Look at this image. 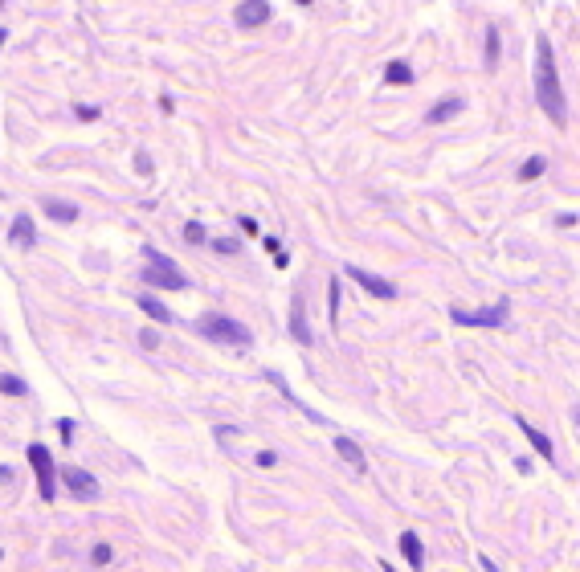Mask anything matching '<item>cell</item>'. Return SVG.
I'll list each match as a JSON object with an SVG mask.
<instances>
[{"mask_svg": "<svg viewBox=\"0 0 580 572\" xmlns=\"http://www.w3.org/2000/svg\"><path fill=\"white\" fill-rule=\"evenodd\" d=\"M535 102H539V111L556 123V127L568 123V98H564V86H560L556 49L548 41V33L535 37Z\"/></svg>", "mask_w": 580, "mask_h": 572, "instance_id": "1", "label": "cell"}, {"mask_svg": "<svg viewBox=\"0 0 580 572\" xmlns=\"http://www.w3.org/2000/svg\"><path fill=\"white\" fill-rule=\"evenodd\" d=\"M196 332L205 335V339H213V343H225V348H249L254 343V332L245 327L242 319H229V315H200L196 319Z\"/></svg>", "mask_w": 580, "mask_h": 572, "instance_id": "2", "label": "cell"}, {"mask_svg": "<svg viewBox=\"0 0 580 572\" xmlns=\"http://www.w3.org/2000/svg\"><path fill=\"white\" fill-rule=\"evenodd\" d=\"M144 282L156 286V290H188V274H184V270H180L176 262H172V258L156 254V250H147Z\"/></svg>", "mask_w": 580, "mask_h": 572, "instance_id": "3", "label": "cell"}, {"mask_svg": "<svg viewBox=\"0 0 580 572\" xmlns=\"http://www.w3.org/2000/svg\"><path fill=\"white\" fill-rule=\"evenodd\" d=\"M450 319L458 323V327H507L511 319V299L503 294L495 307L486 311H462V307H450Z\"/></svg>", "mask_w": 580, "mask_h": 572, "instance_id": "4", "label": "cell"}, {"mask_svg": "<svg viewBox=\"0 0 580 572\" xmlns=\"http://www.w3.org/2000/svg\"><path fill=\"white\" fill-rule=\"evenodd\" d=\"M25 454H29V466H33V475H37V491H41V499L53 503V495H57V466H53V454H49L41 442H33Z\"/></svg>", "mask_w": 580, "mask_h": 572, "instance_id": "5", "label": "cell"}, {"mask_svg": "<svg viewBox=\"0 0 580 572\" xmlns=\"http://www.w3.org/2000/svg\"><path fill=\"white\" fill-rule=\"evenodd\" d=\"M274 17V8H270V0H242L237 8H233V25L245 29V33H254V29H262V25Z\"/></svg>", "mask_w": 580, "mask_h": 572, "instance_id": "6", "label": "cell"}, {"mask_svg": "<svg viewBox=\"0 0 580 572\" xmlns=\"http://www.w3.org/2000/svg\"><path fill=\"white\" fill-rule=\"evenodd\" d=\"M62 482H66V491H70L74 499H82V503L98 499V478L90 470H82V466H66L62 470Z\"/></svg>", "mask_w": 580, "mask_h": 572, "instance_id": "7", "label": "cell"}, {"mask_svg": "<svg viewBox=\"0 0 580 572\" xmlns=\"http://www.w3.org/2000/svg\"><path fill=\"white\" fill-rule=\"evenodd\" d=\"M290 335H294L303 348L315 343V332H311V323H307V299H303L298 290L290 294Z\"/></svg>", "mask_w": 580, "mask_h": 572, "instance_id": "8", "label": "cell"}, {"mask_svg": "<svg viewBox=\"0 0 580 572\" xmlns=\"http://www.w3.org/2000/svg\"><path fill=\"white\" fill-rule=\"evenodd\" d=\"M352 282H360L368 294H376V299H396V286L388 282V278H380V274H368V270H360V266H347L343 270Z\"/></svg>", "mask_w": 580, "mask_h": 572, "instance_id": "9", "label": "cell"}, {"mask_svg": "<svg viewBox=\"0 0 580 572\" xmlns=\"http://www.w3.org/2000/svg\"><path fill=\"white\" fill-rule=\"evenodd\" d=\"M515 425H519V433H523V437H527V442L535 446V454H539V458H548V462H552L556 446H552V437H548L544 429H535L532 421H523V417H515Z\"/></svg>", "mask_w": 580, "mask_h": 572, "instance_id": "10", "label": "cell"}, {"mask_svg": "<svg viewBox=\"0 0 580 572\" xmlns=\"http://www.w3.org/2000/svg\"><path fill=\"white\" fill-rule=\"evenodd\" d=\"M396 544H401V556H405V564H409V568H425V548H421V540H417V531H401V540H396Z\"/></svg>", "mask_w": 580, "mask_h": 572, "instance_id": "11", "label": "cell"}, {"mask_svg": "<svg viewBox=\"0 0 580 572\" xmlns=\"http://www.w3.org/2000/svg\"><path fill=\"white\" fill-rule=\"evenodd\" d=\"M8 238L17 241L21 250H33V245H37V229H33V217H29V213H17V217H13V229H8Z\"/></svg>", "mask_w": 580, "mask_h": 572, "instance_id": "12", "label": "cell"}, {"mask_svg": "<svg viewBox=\"0 0 580 572\" xmlns=\"http://www.w3.org/2000/svg\"><path fill=\"white\" fill-rule=\"evenodd\" d=\"M336 454H339V458H343V462H347V466H352V470H364V466H368V458H364V450H360V446H356V442H352V437H343V433H339V437H336Z\"/></svg>", "mask_w": 580, "mask_h": 572, "instance_id": "13", "label": "cell"}, {"mask_svg": "<svg viewBox=\"0 0 580 572\" xmlns=\"http://www.w3.org/2000/svg\"><path fill=\"white\" fill-rule=\"evenodd\" d=\"M462 107H466V102H462L458 95H446V98H441V102H434V107H429V115H425V123H446V119H454V115H458Z\"/></svg>", "mask_w": 580, "mask_h": 572, "instance_id": "14", "label": "cell"}, {"mask_svg": "<svg viewBox=\"0 0 580 572\" xmlns=\"http://www.w3.org/2000/svg\"><path fill=\"white\" fill-rule=\"evenodd\" d=\"M135 303H139V311H144L147 319H156V323H172V311L156 299V294H135Z\"/></svg>", "mask_w": 580, "mask_h": 572, "instance_id": "15", "label": "cell"}, {"mask_svg": "<svg viewBox=\"0 0 580 572\" xmlns=\"http://www.w3.org/2000/svg\"><path fill=\"white\" fill-rule=\"evenodd\" d=\"M46 217L57 221V225H74V221H78V209L66 205V200H46Z\"/></svg>", "mask_w": 580, "mask_h": 572, "instance_id": "16", "label": "cell"}, {"mask_svg": "<svg viewBox=\"0 0 580 572\" xmlns=\"http://www.w3.org/2000/svg\"><path fill=\"white\" fill-rule=\"evenodd\" d=\"M385 82H388V86H409V82H413V66H409V62H388V66H385Z\"/></svg>", "mask_w": 580, "mask_h": 572, "instance_id": "17", "label": "cell"}, {"mask_svg": "<svg viewBox=\"0 0 580 572\" xmlns=\"http://www.w3.org/2000/svg\"><path fill=\"white\" fill-rule=\"evenodd\" d=\"M499 53H503V41H499V29H486V70H499Z\"/></svg>", "mask_w": 580, "mask_h": 572, "instance_id": "18", "label": "cell"}, {"mask_svg": "<svg viewBox=\"0 0 580 572\" xmlns=\"http://www.w3.org/2000/svg\"><path fill=\"white\" fill-rule=\"evenodd\" d=\"M0 393H4V397H29V384H25L21 376H8V372H4V376H0Z\"/></svg>", "mask_w": 580, "mask_h": 572, "instance_id": "19", "label": "cell"}, {"mask_svg": "<svg viewBox=\"0 0 580 572\" xmlns=\"http://www.w3.org/2000/svg\"><path fill=\"white\" fill-rule=\"evenodd\" d=\"M544 172H548V160H544V156H532L527 164L519 168V180H539Z\"/></svg>", "mask_w": 580, "mask_h": 572, "instance_id": "20", "label": "cell"}, {"mask_svg": "<svg viewBox=\"0 0 580 572\" xmlns=\"http://www.w3.org/2000/svg\"><path fill=\"white\" fill-rule=\"evenodd\" d=\"M327 315H331V323H336V315H339V278H331V286H327Z\"/></svg>", "mask_w": 580, "mask_h": 572, "instance_id": "21", "label": "cell"}, {"mask_svg": "<svg viewBox=\"0 0 580 572\" xmlns=\"http://www.w3.org/2000/svg\"><path fill=\"white\" fill-rule=\"evenodd\" d=\"M209 245H213L217 254H237V250H242V241H237V238H213Z\"/></svg>", "mask_w": 580, "mask_h": 572, "instance_id": "22", "label": "cell"}, {"mask_svg": "<svg viewBox=\"0 0 580 572\" xmlns=\"http://www.w3.org/2000/svg\"><path fill=\"white\" fill-rule=\"evenodd\" d=\"M184 241H193V245L209 241V238H205V225H200V221H188V225H184Z\"/></svg>", "mask_w": 580, "mask_h": 572, "instance_id": "23", "label": "cell"}, {"mask_svg": "<svg viewBox=\"0 0 580 572\" xmlns=\"http://www.w3.org/2000/svg\"><path fill=\"white\" fill-rule=\"evenodd\" d=\"M111 556H115V552H111V544H98V548L90 552V560H95L98 568H102V564H111Z\"/></svg>", "mask_w": 580, "mask_h": 572, "instance_id": "24", "label": "cell"}, {"mask_svg": "<svg viewBox=\"0 0 580 572\" xmlns=\"http://www.w3.org/2000/svg\"><path fill=\"white\" fill-rule=\"evenodd\" d=\"M74 115H78L82 123H95L98 119V107H86V102H82V107H74Z\"/></svg>", "mask_w": 580, "mask_h": 572, "instance_id": "25", "label": "cell"}, {"mask_svg": "<svg viewBox=\"0 0 580 572\" xmlns=\"http://www.w3.org/2000/svg\"><path fill=\"white\" fill-rule=\"evenodd\" d=\"M139 343H144L147 352H151V348H160V335L151 332V327H144V332H139Z\"/></svg>", "mask_w": 580, "mask_h": 572, "instance_id": "26", "label": "cell"}, {"mask_svg": "<svg viewBox=\"0 0 580 572\" xmlns=\"http://www.w3.org/2000/svg\"><path fill=\"white\" fill-rule=\"evenodd\" d=\"M274 462H278V454H274V450H262V454H258V466H274Z\"/></svg>", "mask_w": 580, "mask_h": 572, "instance_id": "27", "label": "cell"}, {"mask_svg": "<svg viewBox=\"0 0 580 572\" xmlns=\"http://www.w3.org/2000/svg\"><path fill=\"white\" fill-rule=\"evenodd\" d=\"M57 429H62V442H74V421H57Z\"/></svg>", "mask_w": 580, "mask_h": 572, "instance_id": "28", "label": "cell"}, {"mask_svg": "<svg viewBox=\"0 0 580 572\" xmlns=\"http://www.w3.org/2000/svg\"><path fill=\"white\" fill-rule=\"evenodd\" d=\"M0 482H13V470L8 466H0Z\"/></svg>", "mask_w": 580, "mask_h": 572, "instance_id": "29", "label": "cell"}, {"mask_svg": "<svg viewBox=\"0 0 580 572\" xmlns=\"http://www.w3.org/2000/svg\"><path fill=\"white\" fill-rule=\"evenodd\" d=\"M572 421H576V425H580V409H572Z\"/></svg>", "mask_w": 580, "mask_h": 572, "instance_id": "30", "label": "cell"}, {"mask_svg": "<svg viewBox=\"0 0 580 572\" xmlns=\"http://www.w3.org/2000/svg\"><path fill=\"white\" fill-rule=\"evenodd\" d=\"M385 572H396V568H392V564H385Z\"/></svg>", "mask_w": 580, "mask_h": 572, "instance_id": "31", "label": "cell"}, {"mask_svg": "<svg viewBox=\"0 0 580 572\" xmlns=\"http://www.w3.org/2000/svg\"><path fill=\"white\" fill-rule=\"evenodd\" d=\"M298 4H311V0H298Z\"/></svg>", "mask_w": 580, "mask_h": 572, "instance_id": "32", "label": "cell"}, {"mask_svg": "<svg viewBox=\"0 0 580 572\" xmlns=\"http://www.w3.org/2000/svg\"><path fill=\"white\" fill-rule=\"evenodd\" d=\"M0 46H4V37H0Z\"/></svg>", "mask_w": 580, "mask_h": 572, "instance_id": "33", "label": "cell"}, {"mask_svg": "<svg viewBox=\"0 0 580 572\" xmlns=\"http://www.w3.org/2000/svg\"><path fill=\"white\" fill-rule=\"evenodd\" d=\"M0 37H4V29H0Z\"/></svg>", "mask_w": 580, "mask_h": 572, "instance_id": "34", "label": "cell"}, {"mask_svg": "<svg viewBox=\"0 0 580 572\" xmlns=\"http://www.w3.org/2000/svg\"><path fill=\"white\" fill-rule=\"evenodd\" d=\"M0 560H4V552H0Z\"/></svg>", "mask_w": 580, "mask_h": 572, "instance_id": "35", "label": "cell"}]
</instances>
